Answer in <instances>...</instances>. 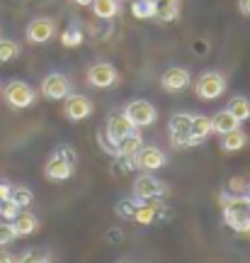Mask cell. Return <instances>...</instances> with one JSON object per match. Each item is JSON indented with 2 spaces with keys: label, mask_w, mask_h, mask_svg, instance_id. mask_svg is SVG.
<instances>
[{
  "label": "cell",
  "mask_w": 250,
  "mask_h": 263,
  "mask_svg": "<svg viewBox=\"0 0 250 263\" xmlns=\"http://www.w3.org/2000/svg\"><path fill=\"white\" fill-rule=\"evenodd\" d=\"M223 222L238 234H250V197L248 195H221Z\"/></svg>",
  "instance_id": "cell-1"
},
{
  "label": "cell",
  "mask_w": 250,
  "mask_h": 263,
  "mask_svg": "<svg viewBox=\"0 0 250 263\" xmlns=\"http://www.w3.org/2000/svg\"><path fill=\"white\" fill-rule=\"evenodd\" d=\"M226 90V76L219 71H204L195 83V93L199 100H216Z\"/></svg>",
  "instance_id": "cell-2"
},
{
  "label": "cell",
  "mask_w": 250,
  "mask_h": 263,
  "mask_svg": "<svg viewBox=\"0 0 250 263\" xmlns=\"http://www.w3.org/2000/svg\"><path fill=\"white\" fill-rule=\"evenodd\" d=\"M168 195V185L163 180H158L151 173H141L139 178L134 180V197L141 202H149V200H163Z\"/></svg>",
  "instance_id": "cell-3"
},
{
  "label": "cell",
  "mask_w": 250,
  "mask_h": 263,
  "mask_svg": "<svg viewBox=\"0 0 250 263\" xmlns=\"http://www.w3.org/2000/svg\"><path fill=\"white\" fill-rule=\"evenodd\" d=\"M3 98H5V103H8L10 107L25 110L29 105H34L37 93H34V88L27 85L25 81H10V83L5 85V90H3Z\"/></svg>",
  "instance_id": "cell-4"
},
{
  "label": "cell",
  "mask_w": 250,
  "mask_h": 263,
  "mask_svg": "<svg viewBox=\"0 0 250 263\" xmlns=\"http://www.w3.org/2000/svg\"><path fill=\"white\" fill-rule=\"evenodd\" d=\"M124 115L129 117V122L134 124V129L151 127V124L158 120V110L149 100H131V103L124 107Z\"/></svg>",
  "instance_id": "cell-5"
},
{
  "label": "cell",
  "mask_w": 250,
  "mask_h": 263,
  "mask_svg": "<svg viewBox=\"0 0 250 263\" xmlns=\"http://www.w3.org/2000/svg\"><path fill=\"white\" fill-rule=\"evenodd\" d=\"M64 115L66 120H71V122H83V120H88L93 115V100L80 93L73 95L68 93L64 98Z\"/></svg>",
  "instance_id": "cell-6"
},
{
  "label": "cell",
  "mask_w": 250,
  "mask_h": 263,
  "mask_svg": "<svg viewBox=\"0 0 250 263\" xmlns=\"http://www.w3.org/2000/svg\"><path fill=\"white\" fill-rule=\"evenodd\" d=\"M190 124H192V115H187V112H177V115L170 117V124H168V129H170V141L175 144L177 149L192 146Z\"/></svg>",
  "instance_id": "cell-7"
},
{
  "label": "cell",
  "mask_w": 250,
  "mask_h": 263,
  "mask_svg": "<svg viewBox=\"0 0 250 263\" xmlns=\"http://www.w3.org/2000/svg\"><path fill=\"white\" fill-rule=\"evenodd\" d=\"M134 132V124L129 122V117L124 112H114V115H110V120H107V124H105V139L110 141L112 146H117L127 134H131Z\"/></svg>",
  "instance_id": "cell-8"
},
{
  "label": "cell",
  "mask_w": 250,
  "mask_h": 263,
  "mask_svg": "<svg viewBox=\"0 0 250 263\" xmlns=\"http://www.w3.org/2000/svg\"><path fill=\"white\" fill-rule=\"evenodd\" d=\"M134 163H136V168L146 171V173H153V171L163 168L168 163V159L158 146H141V149L136 151V156H134Z\"/></svg>",
  "instance_id": "cell-9"
},
{
  "label": "cell",
  "mask_w": 250,
  "mask_h": 263,
  "mask_svg": "<svg viewBox=\"0 0 250 263\" xmlns=\"http://www.w3.org/2000/svg\"><path fill=\"white\" fill-rule=\"evenodd\" d=\"M119 81L117 76V68L107 61H100V64H93L88 68V83L93 88H112V85Z\"/></svg>",
  "instance_id": "cell-10"
},
{
  "label": "cell",
  "mask_w": 250,
  "mask_h": 263,
  "mask_svg": "<svg viewBox=\"0 0 250 263\" xmlns=\"http://www.w3.org/2000/svg\"><path fill=\"white\" fill-rule=\"evenodd\" d=\"M71 93V81L66 78L64 73H49L44 81H41V95L47 100H64L66 95Z\"/></svg>",
  "instance_id": "cell-11"
},
{
  "label": "cell",
  "mask_w": 250,
  "mask_h": 263,
  "mask_svg": "<svg viewBox=\"0 0 250 263\" xmlns=\"http://www.w3.org/2000/svg\"><path fill=\"white\" fill-rule=\"evenodd\" d=\"M54 32H56V25H54V20H49V17H37V20H32L27 25V42L29 44H47L49 39L54 37Z\"/></svg>",
  "instance_id": "cell-12"
},
{
  "label": "cell",
  "mask_w": 250,
  "mask_h": 263,
  "mask_svg": "<svg viewBox=\"0 0 250 263\" xmlns=\"http://www.w3.org/2000/svg\"><path fill=\"white\" fill-rule=\"evenodd\" d=\"M190 71L187 68H180V66H173L168 68L165 73L160 76V85L165 88L168 93H182L187 85H190Z\"/></svg>",
  "instance_id": "cell-13"
},
{
  "label": "cell",
  "mask_w": 250,
  "mask_h": 263,
  "mask_svg": "<svg viewBox=\"0 0 250 263\" xmlns=\"http://www.w3.org/2000/svg\"><path fill=\"white\" fill-rule=\"evenodd\" d=\"M73 163L68 159H64L61 154H54L51 159L47 161V166H44V176L49 180H56V183H61V180H68L73 176Z\"/></svg>",
  "instance_id": "cell-14"
},
{
  "label": "cell",
  "mask_w": 250,
  "mask_h": 263,
  "mask_svg": "<svg viewBox=\"0 0 250 263\" xmlns=\"http://www.w3.org/2000/svg\"><path fill=\"white\" fill-rule=\"evenodd\" d=\"M10 224H12V229H15L17 236H29L39 229V217L32 215V212H22V210H19Z\"/></svg>",
  "instance_id": "cell-15"
},
{
  "label": "cell",
  "mask_w": 250,
  "mask_h": 263,
  "mask_svg": "<svg viewBox=\"0 0 250 263\" xmlns=\"http://www.w3.org/2000/svg\"><path fill=\"white\" fill-rule=\"evenodd\" d=\"M209 134H212V117H206V115H192V124H190L192 146H199Z\"/></svg>",
  "instance_id": "cell-16"
},
{
  "label": "cell",
  "mask_w": 250,
  "mask_h": 263,
  "mask_svg": "<svg viewBox=\"0 0 250 263\" xmlns=\"http://www.w3.org/2000/svg\"><path fill=\"white\" fill-rule=\"evenodd\" d=\"M141 146H143V137L134 129L131 134H127V137L114 146V156H129V159H134V156H136V151H139Z\"/></svg>",
  "instance_id": "cell-17"
},
{
  "label": "cell",
  "mask_w": 250,
  "mask_h": 263,
  "mask_svg": "<svg viewBox=\"0 0 250 263\" xmlns=\"http://www.w3.org/2000/svg\"><path fill=\"white\" fill-rule=\"evenodd\" d=\"M180 17V0H156L153 20L158 22H175Z\"/></svg>",
  "instance_id": "cell-18"
},
{
  "label": "cell",
  "mask_w": 250,
  "mask_h": 263,
  "mask_svg": "<svg viewBox=\"0 0 250 263\" xmlns=\"http://www.w3.org/2000/svg\"><path fill=\"white\" fill-rule=\"evenodd\" d=\"M219 146H221V151H228V154L241 151L243 146H248V134L241 132V127H238V129H233V132H226V134H221Z\"/></svg>",
  "instance_id": "cell-19"
},
{
  "label": "cell",
  "mask_w": 250,
  "mask_h": 263,
  "mask_svg": "<svg viewBox=\"0 0 250 263\" xmlns=\"http://www.w3.org/2000/svg\"><path fill=\"white\" fill-rule=\"evenodd\" d=\"M241 127V122L233 117L228 110H221V112H216L212 117V132H216L219 137L221 134H226V132H233V129H238Z\"/></svg>",
  "instance_id": "cell-20"
},
{
  "label": "cell",
  "mask_w": 250,
  "mask_h": 263,
  "mask_svg": "<svg viewBox=\"0 0 250 263\" xmlns=\"http://www.w3.org/2000/svg\"><path fill=\"white\" fill-rule=\"evenodd\" d=\"M90 8H93L95 17L112 20V17H117V12H119V0H93Z\"/></svg>",
  "instance_id": "cell-21"
},
{
  "label": "cell",
  "mask_w": 250,
  "mask_h": 263,
  "mask_svg": "<svg viewBox=\"0 0 250 263\" xmlns=\"http://www.w3.org/2000/svg\"><path fill=\"white\" fill-rule=\"evenodd\" d=\"M228 112L238 120V122H248L250 120V100L248 98H243V95H236V98H231V103H228V107H226Z\"/></svg>",
  "instance_id": "cell-22"
},
{
  "label": "cell",
  "mask_w": 250,
  "mask_h": 263,
  "mask_svg": "<svg viewBox=\"0 0 250 263\" xmlns=\"http://www.w3.org/2000/svg\"><path fill=\"white\" fill-rule=\"evenodd\" d=\"M156 12V0H134L131 3V15L136 20H153Z\"/></svg>",
  "instance_id": "cell-23"
},
{
  "label": "cell",
  "mask_w": 250,
  "mask_h": 263,
  "mask_svg": "<svg viewBox=\"0 0 250 263\" xmlns=\"http://www.w3.org/2000/svg\"><path fill=\"white\" fill-rule=\"evenodd\" d=\"M10 200H12L19 210H25V207H32V202H34V193H32L29 188H22V185H19V188H12Z\"/></svg>",
  "instance_id": "cell-24"
},
{
  "label": "cell",
  "mask_w": 250,
  "mask_h": 263,
  "mask_svg": "<svg viewBox=\"0 0 250 263\" xmlns=\"http://www.w3.org/2000/svg\"><path fill=\"white\" fill-rule=\"evenodd\" d=\"M19 57V44L12 39H0V64L15 61Z\"/></svg>",
  "instance_id": "cell-25"
},
{
  "label": "cell",
  "mask_w": 250,
  "mask_h": 263,
  "mask_svg": "<svg viewBox=\"0 0 250 263\" xmlns=\"http://www.w3.org/2000/svg\"><path fill=\"white\" fill-rule=\"evenodd\" d=\"M61 44H64V47H68V49L80 47V44H83V29L78 27V25H71V27L61 34Z\"/></svg>",
  "instance_id": "cell-26"
},
{
  "label": "cell",
  "mask_w": 250,
  "mask_h": 263,
  "mask_svg": "<svg viewBox=\"0 0 250 263\" xmlns=\"http://www.w3.org/2000/svg\"><path fill=\"white\" fill-rule=\"evenodd\" d=\"M15 263H51V256L47 251H39V249H27L22 256H17Z\"/></svg>",
  "instance_id": "cell-27"
},
{
  "label": "cell",
  "mask_w": 250,
  "mask_h": 263,
  "mask_svg": "<svg viewBox=\"0 0 250 263\" xmlns=\"http://www.w3.org/2000/svg\"><path fill=\"white\" fill-rule=\"evenodd\" d=\"M141 200H136V197H127V200H119L117 202V215L121 217V219H131L134 217V212H136V207H139Z\"/></svg>",
  "instance_id": "cell-28"
},
{
  "label": "cell",
  "mask_w": 250,
  "mask_h": 263,
  "mask_svg": "<svg viewBox=\"0 0 250 263\" xmlns=\"http://www.w3.org/2000/svg\"><path fill=\"white\" fill-rule=\"evenodd\" d=\"M136 168V163H134V159H129V156H117L114 159V166H112V171H114V176H124V173H129V171Z\"/></svg>",
  "instance_id": "cell-29"
},
{
  "label": "cell",
  "mask_w": 250,
  "mask_h": 263,
  "mask_svg": "<svg viewBox=\"0 0 250 263\" xmlns=\"http://www.w3.org/2000/svg\"><path fill=\"white\" fill-rule=\"evenodd\" d=\"M15 239H17V234H15L12 224H10V222H3V224H0V249L10 246Z\"/></svg>",
  "instance_id": "cell-30"
},
{
  "label": "cell",
  "mask_w": 250,
  "mask_h": 263,
  "mask_svg": "<svg viewBox=\"0 0 250 263\" xmlns=\"http://www.w3.org/2000/svg\"><path fill=\"white\" fill-rule=\"evenodd\" d=\"M17 212H19V207L15 205L12 200H5V202H0V217H5L8 222H12Z\"/></svg>",
  "instance_id": "cell-31"
},
{
  "label": "cell",
  "mask_w": 250,
  "mask_h": 263,
  "mask_svg": "<svg viewBox=\"0 0 250 263\" xmlns=\"http://www.w3.org/2000/svg\"><path fill=\"white\" fill-rule=\"evenodd\" d=\"M56 154H61V156H64V159H68L73 166H75V161H78V156H75V151L71 149V146H58V149H56Z\"/></svg>",
  "instance_id": "cell-32"
},
{
  "label": "cell",
  "mask_w": 250,
  "mask_h": 263,
  "mask_svg": "<svg viewBox=\"0 0 250 263\" xmlns=\"http://www.w3.org/2000/svg\"><path fill=\"white\" fill-rule=\"evenodd\" d=\"M105 236H107V241H110V244H119L121 239H124V232H121V229H110Z\"/></svg>",
  "instance_id": "cell-33"
},
{
  "label": "cell",
  "mask_w": 250,
  "mask_h": 263,
  "mask_svg": "<svg viewBox=\"0 0 250 263\" xmlns=\"http://www.w3.org/2000/svg\"><path fill=\"white\" fill-rule=\"evenodd\" d=\"M10 193H12V185H10V183H5V180H0V202L10 200Z\"/></svg>",
  "instance_id": "cell-34"
},
{
  "label": "cell",
  "mask_w": 250,
  "mask_h": 263,
  "mask_svg": "<svg viewBox=\"0 0 250 263\" xmlns=\"http://www.w3.org/2000/svg\"><path fill=\"white\" fill-rule=\"evenodd\" d=\"M238 10H241V15L250 17V0H238Z\"/></svg>",
  "instance_id": "cell-35"
},
{
  "label": "cell",
  "mask_w": 250,
  "mask_h": 263,
  "mask_svg": "<svg viewBox=\"0 0 250 263\" xmlns=\"http://www.w3.org/2000/svg\"><path fill=\"white\" fill-rule=\"evenodd\" d=\"M15 261H17L15 256H12V254H8V251H3V249H0V263H15Z\"/></svg>",
  "instance_id": "cell-36"
},
{
  "label": "cell",
  "mask_w": 250,
  "mask_h": 263,
  "mask_svg": "<svg viewBox=\"0 0 250 263\" xmlns=\"http://www.w3.org/2000/svg\"><path fill=\"white\" fill-rule=\"evenodd\" d=\"M73 3H75V5H83V8H85V5H90L93 0H73Z\"/></svg>",
  "instance_id": "cell-37"
},
{
  "label": "cell",
  "mask_w": 250,
  "mask_h": 263,
  "mask_svg": "<svg viewBox=\"0 0 250 263\" xmlns=\"http://www.w3.org/2000/svg\"><path fill=\"white\" fill-rule=\"evenodd\" d=\"M243 195H248V197H250V183L245 185V193H243Z\"/></svg>",
  "instance_id": "cell-38"
}]
</instances>
